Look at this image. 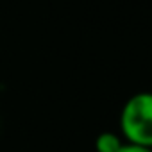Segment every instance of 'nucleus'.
Listing matches in <instances>:
<instances>
[{
  "instance_id": "1",
  "label": "nucleus",
  "mask_w": 152,
  "mask_h": 152,
  "mask_svg": "<svg viewBox=\"0 0 152 152\" xmlns=\"http://www.w3.org/2000/svg\"><path fill=\"white\" fill-rule=\"evenodd\" d=\"M122 138L129 145L152 148V91L129 97L120 111Z\"/></svg>"
},
{
  "instance_id": "2",
  "label": "nucleus",
  "mask_w": 152,
  "mask_h": 152,
  "mask_svg": "<svg viewBox=\"0 0 152 152\" xmlns=\"http://www.w3.org/2000/svg\"><path fill=\"white\" fill-rule=\"evenodd\" d=\"M124 145H125L124 138L118 136L116 132H111V131L100 132L95 140V150L97 152H118Z\"/></svg>"
},
{
  "instance_id": "3",
  "label": "nucleus",
  "mask_w": 152,
  "mask_h": 152,
  "mask_svg": "<svg viewBox=\"0 0 152 152\" xmlns=\"http://www.w3.org/2000/svg\"><path fill=\"white\" fill-rule=\"evenodd\" d=\"M118 152H152V148H143V147H136V145H129V143H125Z\"/></svg>"
}]
</instances>
